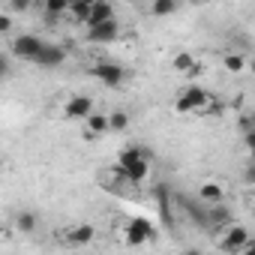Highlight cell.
<instances>
[{"label": "cell", "mask_w": 255, "mask_h": 255, "mask_svg": "<svg viewBox=\"0 0 255 255\" xmlns=\"http://www.w3.org/2000/svg\"><path fill=\"white\" fill-rule=\"evenodd\" d=\"M117 168L123 171V177L129 180V183H141L147 177V171H150V156L141 147H126L117 156Z\"/></svg>", "instance_id": "cell-1"}, {"label": "cell", "mask_w": 255, "mask_h": 255, "mask_svg": "<svg viewBox=\"0 0 255 255\" xmlns=\"http://www.w3.org/2000/svg\"><path fill=\"white\" fill-rule=\"evenodd\" d=\"M153 240H156V228L150 219H144V216L126 219V225H123V243L126 246H141V243H153Z\"/></svg>", "instance_id": "cell-2"}, {"label": "cell", "mask_w": 255, "mask_h": 255, "mask_svg": "<svg viewBox=\"0 0 255 255\" xmlns=\"http://www.w3.org/2000/svg\"><path fill=\"white\" fill-rule=\"evenodd\" d=\"M93 237H96V228H93L90 222H78V225H72V228L57 231V240H60V246H66V249H81V246H87Z\"/></svg>", "instance_id": "cell-3"}, {"label": "cell", "mask_w": 255, "mask_h": 255, "mask_svg": "<svg viewBox=\"0 0 255 255\" xmlns=\"http://www.w3.org/2000/svg\"><path fill=\"white\" fill-rule=\"evenodd\" d=\"M42 51H45V42H42L39 36H33V33H21V36H15V42H12V54L21 57V60H30V63H36Z\"/></svg>", "instance_id": "cell-4"}, {"label": "cell", "mask_w": 255, "mask_h": 255, "mask_svg": "<svg viewBox=\"0 0 255 255\" xmlns=\"http://www.w3.org/2000/svg\"><path fill=\"white\" fill-rule=\"evenodd\" d=\"M90 75H93L96 81H102L105 87H120V84L126 81V69L117 66V63H96V66L90 69Z\"/></svg>", "instance_id": "cell-5"}, {"label": "cell", "mask_w": 255, "mask_h": 255, "mask_svg": "<svg viewBox=\"0 0 255 255\" xmlns=\"http://www.w3.org/2000/svg\"><path fill=\"white\" fill-rule=\"evenodd\" d=\"M249 243H252V240H249V231H246L243 225H231L219 246H222V252H228V255H240Z\"/></svg>", "instance_id": "cell-6"}, {"label": "cell", "mask_w": 255, "mask_h": 255, "mask_svg": "<svg viewBox=\"0 0 255 255\" xmlns=\"http://www.w3.org/2000/svg\"><path fill=\"white\" fill-rule=\"evenodd\" d=\"M63 111H66L69 120H90V117H93V99L84 96V93H78V96H72V99L66 102Z\"/></svg>", "instance_id": "cell-7"}, {"label": "cell", "mask_w": 255, "mask_h": 255, "mask_svg": "<svg viewBox=\"0 0 255 255\" xmlns=\"http://www.w3.org/2000/svg\"><path fill=\"white\" fill-rule=\"evenodd\" d=\"M117 36H120V24H117V21L87 27V42H114Z\"/></svg>", "instance_id": "cell-8"}, {"label": "cell", "mask_w": 255, "mask_h": 255, "mask_svg": "<svg viewBox=\"0 0 255 255\" xmlns=\"http://www.w3.org/2000/svg\"><path fill=\"white\" fill-rule=\"evenodd\" d=\"M171 66H174V72H183V75H189V78H195V75H201L204 72V66L189 54V51H180V54H174V60H171Z\"/></svg>", "instance_id": "cell-9"}, {"label": "cell", "mask_w": 255, "mask_h": 255, "mask_svg": "<svg viewBox=\"0 0 255 255\" xmlns=\"http://www.w3.org/2000/svg\"><path fill=\"white\" fill-rule=\"evenodd\" d=\"M63 60H66V51H63L60 45H45V51L39 54L36 66H42V69H57V66H63Z\"/></svg>", "instance_id": "cell-10"}, {"label": "cell", "mask_w": 255, "mask_h": 255, "mask_svg": "<svg viewBox=\"0 0 255 255\" xmlns=\"http://www.w3.org/2000/svg\"><path fill=\"white\" fill-rule=\"evenodd\" d=\"M198 198L204 201V204H222V198H225V189H222V183H213V180H207V183H201L198 186Z\"/></svg>", "instance_id": "cell-11"}, {"label": "cell", "mask_w": 255, "mask_h": 255, "mask_svg": "<svg viewBox=\"0 0 255 255\" xmlns=\"http://www.w3.org/2000/svg\"><path fill=\"white\" fill-rule=\"evenodd\" d=\"M108 129H111V120L105 114H93L90 120H84V138H96V135H102Z\"/></svg>", "instance_id": "cell-12"}, {"label": "cell", "mask_w": 255, "mask_h": 255, "mask_svg": "<svg viewBox=\"0 0 255 255\" xmlns=\"http://www.w3.org/2000/svg\"><path fill=\"white\" fill-rule=\"evenodd\" d=\"M108 21H117V18H114V6H111V3H93V12H90V21H87V27L108 24Z\"/></svg>", "instance_id": "cell-13"}, {"label": "cell", "mask_w": 255, "mask_h": 255, "mask_svg": "<svg viewBox=\"0 0 255 255\" xmlns=\"http://www.w3.org/2000/svg\"><path fill=\"white\" fill-rule=\"evenodd\" d=\"M90 12H93V3H90V0H75V3L69 6V18H75V21H81V24L90 21Z\"/></svg>", "instance_id": "cell-14"}, {"label": "cell", "mask_w": 255, "mask_h": 255, "mask_svg": "<svg viewBox=\"0 0 255 255\" xmlns=\"http://www.w3.org/2000/svg\"><path fill=\"white\" fill-rule=\"evenodd\" d=\"M177 9H180V3H177V0H153V3H150V15H156V18L174 15Z\"/></svg>", "instance_id": "cell-15"}, {"label": "cell", "mask_w": 255, "mask_h": 255, "mask_svg": "<svg viewBox=\"0 0 255 255\" xmlns=\"http://www.w3.org/2000/svg\"><path fill=\"white\" fill-rule=\"evenodd\" d=\"M228 219H231V210H228L225 204H213L210 213H207V225H213V228H216V225H225Z\"/></svg>", "instance_id": "cell-16"}, {"label": "cell", "mask_w": 255, "mask_h": 255, "mask_svg": "<svg viewBox=\"0 0 255 255\" xmlns=\"http://www.w3.org/2000/svg\"><path fill=\"white\" fill-rule=\"evenodd\" d=\"M15 228H18L21 234H33V231H36V213L21 210V213L15 216Z\"/></svg>", "instance_id": "cell-17"}, {"label": "cell", "mask_w": 255, "mask_h": 255, "mask_svg": "<svg viewBox=\"0 0 255 255\" xmlns=\"http://www.w3.org/2000/svg\"><path fill=\"white\" fill-rule=\"evenodd\" d=\"M222 63H225V69H228V72H243V69H249L246 57H243V54H237V51H228V54L222 57Z\"/></svg>", "instance_id": "cell-18"}, {"label": "cell", "mask_w": 255, "mask_h": 255, "mask_svg": "<svg viewBox=\"0 0 255 255\" xmlns=\"http://www.w3.org/2000/svg\"><path fill=\"white\" fill-rule=\"evenodd\" d=\"M108 120H111L114 132H123L126 126H129V114H126V111H114V114H108Z\"/></svg>", "instance_id": "cell-19"}, {"label": "cell", "mask_w": 255, "mask_h": 255, "mask_svg": "<svg viewBox=\"0 0 255 255\" xmlns=\"http://www.w3.org/2000/svg\"><path fill=\"white\" fill-rule=\"evenodd\" d=\"M243 144H246L249 153H255V132H246V135H243Z\"/></svg>", "instance_id": "cell-20"}, {"label": "cell", "mask_w": 255, "mask_h": 255, "mask_svg": "<svg viewBox=\"0 0 255 255\" xmlns=\"http://www.w3.org/2000/svg\"><path fill=\"white\" fill-rule=\"evenodd\" d=\"M9 27H12V18L9 15H0V33H6Z\"/></svg>", "instance_id": "cell-21"}, {"label": "cell", "mask_w": 255, "mask_h": 255, "mask_svg": "<svg viewBox=\"0 0 255 255\" xmlns=\"http://www.w3.org/2000/svg\"><path fill=\"white\" fill-rule=\"evenodd\" d=\"M0 72H3V75H9V57H6V54L0 57Z\"/></svg>", "instance_id": "cell-22"}, {"label": "cell", "mask_w": 255, "mask_h": 255, "mask_svg": "<svg viewBox=\"0 0 255 255\" xmlns=\"http://www.w3.org/2000/svg\"><path fill=\"white\" fill-rule=\"evenodd\" d=\"M246 183H255V165L246 168Z\"/></svg>", "instance_id": "cell-23"}, {"label": "cell", "mask_w": 255, "mask_h": 255, "mask_svg": "<svg viewBox=\"0 0 255 255\" xmlns=\"http://www.w3.org/2000/svg\"><path fill=\"white\" fill-rule=\"evenodd\" d=\"M240 255H255V240H252V243H249V246H246V249H243Z\"/></svg>", "instance_id": "cell-24"}, {"label": "cell", "mask_w": 255, "mask_h": 255, "mask_svg": "<svg viewBox=\"0 0 255 255\" xmlns=\"http://www.w3.org/2000/svg\"><path fill=\"white\" fill-rule=\"evenodd\" d=\"M183 255H201L198 249H183Z\"/></svg>", "instance_id": "cell-25"}, {"label": "cell", "mask_w": 255, "mask_h": 255, "mask_svg": "<svg viewBox=\"0 0 255 255\" xmlns=\"http://www.w3.org/2000/svg\"><path fill=\"white\" fill-rule=\"evenodd\" d=\"M249 72H252V75H255V57H252V60H249Z\"/></svg>", "instance_id": "cell-26"}, {"label": "cell", "mask_w": 255, "mask_h": 255, "mask_svg": "<svg viewBox=\"0 0 255 255\" xmlns=\"http://www.w3.org/2000/svg\"><path fill=\"white\" fill-rule=\"evenodd\" d=\"M252 165H255V153H252Z\"/></svg>", "instance_id": "cell-27"}]
</instances>
